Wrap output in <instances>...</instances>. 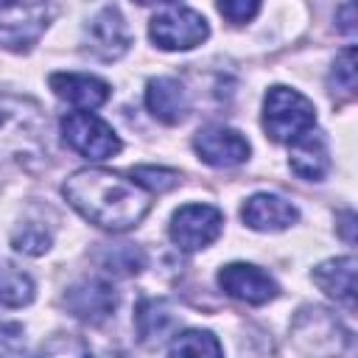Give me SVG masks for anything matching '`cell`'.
I'll list each match as a JSON object with an SVG mask.
<instances>
[{"label":"cell","instance_id":"cell-1","mask_svg":"<svg viewBox=\"0 0 358 358\" xmlns=\"http://www.w3.org/2000/svg\"><path fill=\"white\" fill-rule=\"evenodd\" d=\"M62 193L76 213L109 232H126L137 227L151 210V193L145 187L103 168L76 171L64 182Z\"/></svg>","mask_w":358,"mask_h":358},{"label":"cell","instance_id":"cell-2","mask_svg":"<svg viewBox=\"0 0 358 358\" xmlns=\"http://www.w3.org/2000/svg\"><path fill=\"white\" fill-rule=\"evenodd\" d=\"M45 154V112L36 101L0 92V165Z\"/></svg>","mask_w":358,"mask_h":358},{"label":"cell","instance_id":"cell-3","mask_svg":"<svg viewBox=\"0 0 358 358\" xmlns=\"http://www.w3.org/2000/svg\"><path fill=\"white\" fill-rule=\"evenodd\" d=\"M316 126V109L313 103L291 90V87H271L263 101V129L277 143H291L308 129Z\"/></svg>","mask_w":358,"mask_h":358},{"label":"cell","instance_id":"cell-4","mask_svg":"<svg viewBox=\"0 0 358 358\" xmlns=\"http://www.w3.org/2000/svg\"><path fill=\"white\" fill-rule=\"evenodd\" d=\"M53 0H0V45L22 53L53 20Z\"/></svg>","mask_w":358,"mask_h":358},{"label":"cell","instance_id":"cell-5","mask_svg":"<svg viewBox=\"0 0 358 358\" xmlns=\"http://www.w3.org/2000/svg\"><path fill=\"white\" fill-rule=\"evenodd\" d=\"M62 137L73 151H78L81 157L95 159V162L109 159L123 148V143L112 131V126L103 123L92 112H70V115H64L62 117Z\"/></svg>","mask_w":358,"mask_h":358},{"label":"cell","instance_id":"cell-6","mask_svg":"<svg viewBox=\"0 0 358 358\" xmlns=\"http://www.w3.org/2000/svg\"><path fill=\"white\" fill-rule=\"evenodd\" d=\"M224 227V215L213 204H185L171 218V241L185 252H199L210 246Z\"/></svg>","mask_w":358,"mask_h":358},{"label":"cell","instance_id":"cell-7","mask_svg":"<svg viewBox=\"0 0 358 358\" xmlns=\"http://www.w3.org/2000/svg\"><path fill=\"white\" fill-rule=\"evenodd\" d=\"M148 34L162 50H190L210 36V25L193 8H171L151 20Z\"/></svg>","mask_w":358,"mask_h":358},{"label":"cell","instance_id":"cell-8","mask_svg":"<svg viewBox=\"0 0 358 358\" xmlns=\"http://www.w3.org/2000/svg\"><path fill=\"white\" fill-rule=\"evenodd\" d=\"M218 285L224 294H229L238 302L246 305H266L280 294V285L274 277H268L263 268L252 263H229L218 271Z\"/></svg>","mask_w":358,"mask_h":358},{"label":"cell","instance_id":"cell-9","mask_svg":"<svg viewBox=\"0 0 358 358\" xmlns=\"http://www.w3.org/2000/svg\"><path fill=\"white\" fill-rule=\"evenodd\" d=\"M193 148L201 162L213 168H235L246 162L249 157V143L241 131L229 126H207L193 137Z\"/></svg>","mask_w":358,"mask_h":358},{"label":"cell","instance_id":"cell-10","mask_svg":"<svg viewBox=\"0 0 358 358\" xmlns=\"http://www.w3.org/2000/svg\"><path fill=\"white\" fill-rule=\"evenodd\" d=\"M129 28L120 17L117 8H103L98 11L90 25L84 28V48L90 53H95L98 59L103 62H112V59H120L126 50H129Z\"/></svg>","mask_w":358,"mask_h":358},{"label":"cell","instance_id":"cell-11","mask_svg":"<svg viewBox=\"0 0 358 358\" xmlns=\"http://www.w3.org/2000/svg\"><path fill=\"white\" fill-rule=\"evenodd\" d=\"M241 218L249 229H257V232H280V229H288L299 215H296V207L291 201H285L282 196H274V193H255L243 201L241 207Z\"/></svg>","mask_w":358,"mask_h":358},{"label":"cell","instance_id":"cell-12","mask_svg":"<svg viewBox=\"0 0 358 358\" xmlns=\"http://www.w3.org/2000/svg\"><path fill=\"white\" fill-rule=\"evenodd\" d=\"M64 305L73 310V316H78L90 324H98L106 316H112L117 296H115L112 285H106L101 280H84L64 294Z\"/></svg>","mask_w":358,"mask_h":358},{"label":"cell","instance_id":"cell-13","mask_svg":"<svg viewBox=\"0 0 358 358\" xmlns=\"http://www.w3.org/2000/svg\"><path fill=\"white\" fill-rule=\"evenodd\" d=\"M50 90L56 92V98L73 103L76 109H98L112 95L106 81L95 76H84V73H53Z\"/></svg>","mask_w":358,"mask_h":358},{"label":"cell","instance_id":"cell-14","mask_svg":"<svg viewBox=\"0 0 358 358\" xmlns=\"http://www.w3.org/2000/svg\"><path fill=\"white\" fill-rule=\"evenodd\" d=\"M288 145H291L288 165L296 176H302L308 182L324 179V173L330 171V151H327V140L319 129H308Z\"/></svg>","mask_w":358,"mask_h":358},{"label":"cell","instance_id":"cell-15","mask_svg":"<svg viewBox=\"0 0 358 358\" xmlns=\"http://www.w3.org/2000/svg\"><path fill=\"white\" fill-rule=\"evenodd\" d=\"M145 106L159 123H182L187 115V90L171 76L151 78L145 84Z\"/></svg>","mask_w":358,"mask_h":358},{"label":"cell","instance_id":"cell-16","mask_svg":"<svg viewBox=\"0 0 358 358\" xmlns=\"http://www.w3.org/2000/svg\"><path fill=\"white\" fill-rule=\"evenodd\" d=\"M355 257H333L313 268V282L336 302L355 308Z\"/></svg>","mask_w":358,"mask_h":358},{"label":"cell","instance_id":"cell-17","mask_svg":"<svg viewBox=\"0 0 358 358\" xmlns=\"http://www.w3.org/2000/svg\"><path fill=\"white\" fill-rule=\"evenodd\" d=\"M134 322H137V333L145 344L151 341H159L165 336L173 333L176 327V313L171 308V302L165 299H143L137 305V313H134Z\"/></svg>","mask_w":358,"mask_h":358},{"label":"cell","instance_id":"cell-18","mask_svg":"<svg viewBox=\"0 0 358 358\" xmlns=\"http://www.w3.org/2000/svg\"><path fill=\"white\" fill-rule=\"evenodd\" d=\"M34 299V282L28 274H22L14 266L0 268V305L6 308H22Z\"/></svg>","mask_w":358,"mask_h":358},{"label":"cell","instance_id":"cell-19","mask_svg":"<svg viewBox=\"0 0 358 358\" xmlns=\"http://www.w3.org/2000/svg\"><path fill=\"white\" fill-rule=\"evenodd\" d=\"M327 87H330V92H333L338 101H350V98L355 95V87H358V76H355V48H347V50L338 53V59L333 62Z\"/></svg>","mask_w":358,"mask_h":358},{"label":"cell","instance_id":"cell-20","mask_svg":"<svg viewBox=\"0 0 358 358\" xmlns=\"http://www.w3.org/2000/svg\"><path fill=\"white\" fill-rule=\"evenodd\" d=\"M168 352L171 355H221L224 350L210 330H185L173 336Z\"/></svg>","mask_w":358,"mask_h":358},{"label":"cell","instance_id":"cell-21","mask_svg":"<svg viewBox=\"0 0 358 358\" xmlns=\"http://www.w3.org/2000/svg\"><path fill=\"white\" fill-rule=\"evenodd\" d=\"M131 179L140 187H145L148 193H165V190L179 185V171L154 168V165H137V168H131Z\"/></svg>","mask_w":358,"mask_h":358},{"label":"cell","instance_id":"cell-22","mask_svg":"<svg viewBox=\"0 0 358 358\" xmlns=\"http://www.w3.org/2000/svg\"><path fill=\"white\" fill-rule=\"evenodd\" d=\"M11 243H14L17 252L42 255V252H48V246H50V232H48L45 227H39V224H22V227L14 229Z\"/></svg>","mask_w":358,"mask_h":358},{"label":"cell","instance_id":"cell-23","mask_svg":"<svg viewBox=\"0 0 358 358\" xmlns=\"http://www.w3.org/2000/svg\"><path fill=\"white\" fill-rule=\"evenodd\" d=\"M215 3H218V11L229 22H249L260 11L263 0H215Z\"/></svg>","mask_w":358,"mask_h":358},{"label":"cell","instance_id":"cell-24","mask_svg":"<svg viewBox=\"0 0 358 358\" xmlns=\"http://www.w3.org/2000/svg\"><path fill=\"white\" fill-rule=\"evenodd\" d=\"M143 255H140V249H134V246H129V243H123V246H115L112 249V257H109V263L106 266H115L117 271H126V274H131V271H140L143 268Z\"/></svg>","mask_w":358,"mask_h":358},{"label":"cell","instance_id":"cell-25","mask_svg":"<svg viewBox=\"0 0 358 358\" xmlns=\"http://www.w3.org/2000/svg\"><path fill=\"white\" fill-rule=\"evenodd\" d=\"M352 221H355V215H352V213H344V224H341V229H344V238H347L350 243L355 241L352 232H350V229H352Z\"/></svg>","mask_w":358,"mask_h":358},{"label":"cell","instance_id":"cell-26","mask_svg":"<svg viewBox=\"0 0 358 358\" xmlns=\"http://www.w3.org/2000/svg\"><path fill=\"white\" fill-rule=\"evenodd\" d=\"M134 3H140V6H148V3H173V0H134Z\"/></svg>","mask_w":358,"mask_h":358}]
</instances>
